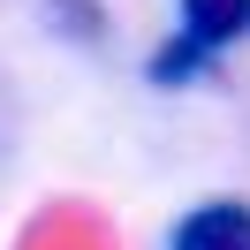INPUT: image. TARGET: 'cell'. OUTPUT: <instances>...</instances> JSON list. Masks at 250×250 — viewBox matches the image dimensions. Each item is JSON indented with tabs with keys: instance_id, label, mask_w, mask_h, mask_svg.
I'll use <instances>...</instances> for the list:
<instances>
[{
	"instance_id": "1",
	"label": "cell",
	"mask_w": 250,
	"mask_h": 250,
	"mask_svg": "<svg viewBox=\"0 0 250 250\" xmlns=\"http://www.w3.org/2000/svg\"><path fill=\"white\" fill-rule=\"evenodd\" d=\"M167 250H250V205L243 197H205L174 220Z\"/></svg>"
},
{
	"instance_id": "2",
	"label": "cell",
	"mask_w": 250,
	"mask_h": 250,
	"mask_svg": "<svg viewBox=\"0 0 250 250\" xmlns=\"http://www.w3.org/2000/svg\"><path fill=\"white\" fill-rule=\"evenodd\" d=\"M212 53H220V46H205L197 31H174L167 46H152V61H144V76H152L159 91H182V83H197L205 68H212Z\"/></svg>"
},
{
	"instance_id": "3",
	"label": "cell",
	"mask_w": 250,
	"mask_h": 250,
	"mask_svg": "<svg viewBox=\"0 0 250 250\" xmlns=\"http://www.w3.org/2000/svg\"><path fill=\"white\" fill-rule=\"evenodd\" d=\"M182 31H197L205 46H235L250 31V0H182Z\"/></svg>"
}]
</instances>
